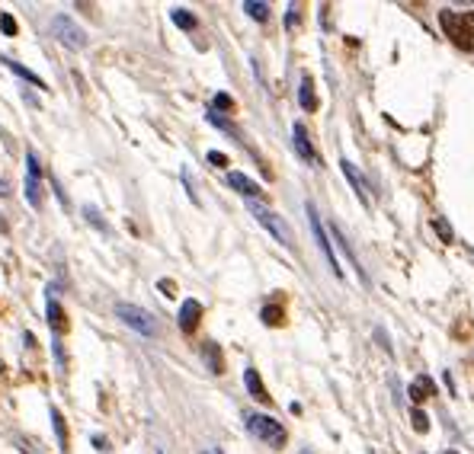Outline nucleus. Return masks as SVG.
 I'll return each instance as SVG.
<instances>
[{"label": "nucleus", "instance_id": "f257e3e1", "mask_svg": "<svg viewBox=\"0 0 474 454\" xmlns=\"http://www.w3.org/2000/svg\"><path fill=\"white\" fill-rule=\"evenodd\" d=\"M439 23L446 29V36L452 38L458 48L471 51L474 48V13H455V10H442Z\"/></svg>", "mask_w": 474, "mask_h": 454}, {"label": "nucleus", "instance_id": "f03ea898", "mask_svg": "<svg viewBox=\"0 0 474 454\" xmlns=\"http://www.w3.org/2000/svg\"><path fill=\"white\" fill-rule=\"evenodd\" d=\"M247 428L250 435H256L260 441H266L269 448H282L288 441L285 428H282V422H275L273 416H260V413H250L247 416Z\"/></svg>", "mask_w": 474, "mask_h": 454}, {"label": "nucleus", "instance_id": "7ed1b4c3", "mask_svg": "<svg viewBox=\"0 0 474 454\" xmlns=\"http://www.w3.org/2000/svg\"><path fill=\"white\" fill-rule=\"evenodd\" d=\"M115 317H119L125 326H132L135 333H141V336H154V333H157L154 317L138 304H125V301H119V304H115Z\"/></svg>", "mask_w": 474, "mask_h": 454}, {"label": "nucleus", "instance_id": "20e7f679", "mask_svg": "<svg viewBox=\"0 0 474 454\" xmlns=\"http://www.w3.org/2000/svg\"><path fill=\"white\" fill-rule=\"evenodd\" d=\"M250 215H253L256 221H260L263 227H266L269 234H273L275 240L282 243V247H295V237H292V230H288V224L282 221L279 215H273V211H269V208H263L260 202H250Z\"/></svg>", "mask_w": 474, "mask_h": 454}, {"label": "nucleus", "instance_id": "39448f33", "mask_svg": "<svg viewBox=\"0 0 474 454\" xmlns=\"http://www.w3.org/2000/svg\"><path fill=\"white\" fill-rule=\"evenodd\" d=\"M51 36L61 45H68V48H83V45H87V32H83L70 16H64V13L51 19Z\"/></svg>", "mask_w": 474, "mask_h": 454}, {"label": "nucleus", "instance_id": "423d86ee", "mask_svg": "<svg viewBox=\"0 0 474 454\" xmlns=\"http://www.w3.org/2000/svg\"><path fill=\"white\" fill-rule=\"evenodd\" d=\"M307 208V224H311V234H314V240H317V247H320V253L327 256V266L333 269V275H343V269H339V262H337V256H333V247H330V240H327V234H324V227H320V217H317V208H314L311 202L305 205Z\"/></svg>", "mask_w": 474, "mask_h": 454}, {"label": "nucleus", "instance_id": "0eeeda50", "mask_svg": "<svg viewBox=\"0 0 474 454\" xmlns=\"http://www.w3.org/2000/svg\"><path fill=\"white\" fill-rule=\"evenodd\" d=\"M26 166H29V176H26V198H29L32 208L42 205V183H38V160L36 153H26Z\"/></svg>", "mask_w": 474, "mask_h": 454}, {"label": "nucleus", "instance_id": "6e6552de", "mask_svg": "<svg viewBox=\"0 0 474 454\" xmlns=\"http://www.w3.org/2000/svg\"><path fill=\"white\" fill-rule=\"evenodd\" d=\"M292 141H295V151H298V157H301V160H307V163H317L314 144H311V138H307V128L301 125V121H295V128H292Z\"/></svg>", "mask_w": 474, "mask_h": 454}, {"label": "nucleus", "instance_id": "1a4fd4ad", "mask_svg": "<svg viewBox=\"0 0 474 454\" xmlns=\"http://www.w3.org/2000/svg\"><path fill=\"white\" fill-rule=\"evenodd\" d=\"M179 330L183 333H192L199 326V320H202V304L199 301H192V298H186L183 301V307H179Z\"/></svg>", "mask_w": 474, "mask_h": 454}, {"label": "nucleus", "instance_id": "9d476101", "mask_svg": "<svg viewBox=\"0 0 474 454\" xmlns=\"http://www.w3.org/2000/svg\"><path fill=\"white\" fill-rule=\"evenodd\" d=\"M339 170H343V176L349 179V185L356 189L359 202H362V205H369V202H372V198H369V185H365V179H362V176H359V170H356V166H352L349 160H339Z\"/></svg>", "mask_w": 474, "mask_h": 454}, {"label": "nucleus", "instance_id": "9b49d317", "mask_svg": "<svg viewBox=\"0 0 474 454\" xmlns=\"http://www.w3.org/2000/svg\"><path fill=\"white\" fill-rule=\"evenodd\" d=\"M228 185H231V189H237V192H241L243 198H250V202L263 195V189H260V185H256L250 176H243V173H228Z\"/></svg>", "mask_w": 474, "mask_h": 454}, {"label": "nucleus", "instance_id": "f8f14e48", "mask_svg": "<svg viewBox=\"0 0 474 454\" xmlns=\"http://www.w3.org/2000/svg\"><path fill=\"white\" fill-rule=\"evenodd\" d=\"M429 396H436V384L429 381L426 374L416 377V381L410 384V400H414V403H423V400H429Z\"/></svg>", "mask_w": 474, "mask_h": 454}, {"label": "nucleus", "instance_id": "ddd939ff", "mask_svg": "<svg viewBox=\"0 0 474 454\" xmlns=\"http://www.w3.org/2000/svg\"><path fill=\"white\" fill-rule=\"evenodd\" d=\"M243 384H247L250 396H256L260 403H269V394H266V387H263V381H260V374H256V368H247V371H243Z\"/></svg>", "mask_w": 474, "mask_h": 454}, {"label": "nucleus", "instance_id": "4468645a", "mask_svg": "<svg viewBox=\"0 0 474 454\" xmlns=\"http://www.w3.org/2000/svg\"><path fill=\"white\" fill-rule=\"evenodd\" d=\"M48 326L61 336V333H68V317H64V310H61V304L58 301H48Z\"/></svg>", "mask_w": 474, "mask_h": 454}, {"label": "nucleus", "instance_id": "2eb2a0df", "mask_svg": "<svg viewBox=\"0 0 474 454\" xmlns=\"http://www.w3.org/2000/svg\"><path fill=\"white\" fill-rule=\"evenodd\" d=\"M298 102H301V109H307V112H314V109H317V96H314V83H311V77H305V80H301Z\"/></svg>", "mask_w": 474, "mask_h": 454}, {"label": "nucleus", "instance_id": "dca6fc26", "mask_svg": "<svg viewBox=\"0 0 474 454\" xmlns=\"http://www.w3.org/2000/svg\"><path fill=\"white\" fill-rule=\"evenodd\" d=\"M202 355H205V362H209L211 374H221V371H224V364H221V352H218V345H215V342H205Z\"/></svg>", "mask_w": 474, "mask_h": 454}, {"label": "nucleus", "instance_id": "f3484780", "mask_svg": "<svg viewBox=\"0 0 474 454\" xmlns=\"http://www.w3.org/2000/svg\"><path fill=\"white\" fill-rule=\"evenodd\" d=\"M0 64H6V67H10V70H13V74H19V77H26V80H29V83H36V87H42V90H45V80H42V77H36V74H32V70H26V67H23V64H16V61H10V58H0Z\"/></svg>", "mask_w": 474, "mask_h": 454}, {"label": "nucleus", "instance_id": "a211bd4d", "mask_svg": "<svg viewBox=\"0 0 474 454\" xmlns=\"http://www.w3.org/2000/svg\"><path fill=\"white\" fill-rule=\"evenodd\" d=\"M243 10H247L250 16L256 19V23H266V19H269V4H260V0H247V4H243Z\"/></svg>", "mask_w": 474, "mask_h": 454}, {"label": "nucleus", "instance_id": "6ab92c4d", "mask_svg": "<svg viewBox=\"0 0 474 454\" xmlns=\"http://www.w3.org/2000/svg\"><path fill=\"white\" fill-rule=\"evenodd\" d=\"M51 422H55V432H58V448L68 451V428H64V419H61V413H58L55 406H51Z\"/></svg>", "mask_w": 474, "mask_h": 454}, {"label": "nucleus", "instance_id": "aec40b11", "mask_svg": "<svg viewBox=\"0 0 474 454\" xmlns=\"http://www.w3.org/2000/svg\"><path fill=\"white\" fill-rule=\"evenodd\" d=\"M173 23H177L179 29H196V16H192L189 10H179V6L173 10Z\"/></svg>", "mask_w": 474, "mask_h": 454}, {"label": "nucleus", "instance_id": "412c9836", "mask_svg": "<svg viewBox=\"0 0 474 454\" xmlns=\"http://www.w3.org/2000/svg\"><path fill=\"white\" fill-rule=\"evenodd\" d=\"M83 215H87V221L93 224L96 230H102V234H106V230H109V227H106V221H102V217H100V211H96L93 205H87V208H83Z\"/></svg>", "mask_w": 474, "mask_h": 454}, {"label": "nucleus", "instance_id": "4be33fe9", "mask_svg": "<svg viewBox=\"0 0 474 454\" xmlns=\"http://www.w3.org/2000/svg\"><path fill=\"white\" fill-rule=\"evenodd\" d=\"M282 317H285V313H282V307H263V320H266L269 326H279L282 323Z\"/></svg>", "mask_w": 474, "mask_h": 454}, {"label": "nucleus", "instance_id": "5701e85b", "mask_svg": "<svg viewBox=\"0 0 474 454\" xmlns=\"http://www.w3.org/2000/svg\"><path fill=\"white\" fill-rule=\"evenodd\" d=\"M433 230L442 237V243H452V237H455V234H452V227H448V224L442 221V217H433Z\"/></svg>", "mask_w": 474, "mask_h": 454}, {"label": "nucleus", "instance_id": "b1692460", "mask_svg": "<svg viewBox=\"0 0 474 454\" xmlns=\"http://www.w3.org/2000/svg\"><path fill=\"white\" fill-rule=\"evenodd\" d=\"M410 419H414V428H416V432H426V428H429V416L420 413V409H414V416H410Z\"/></svg>", "mask_w": 474, "mask_h": 454}, {"label": "nucleus", "instance_id": "393cba45", "mask_svg": "<svg viewBox=\"0 0 474 454\" xmlns=\"http://www.w3.org/2000/svg\"><path fill=\"white\" fill-rule=\"evenodd\" d=\"M0 29H4L6 36H16V23H13L10 13H0Z\"/></svg>", "mask_w": 474, "mask_h": 454}, {"label": "nucleus", "instance_id": "a878e982", "mask_svg": "<svg viewBox=\"0 0 474 454\" xmlns=\"http://www.w3.org/2000/svg\"><path fill=\"white\" fill-rule=\"evenodd\" d=\"M209 163H215V166H228V157H224V153H218V151H211V153H209Z\"/></svg>", "mask_w": 474, "mask_h": 454}, {"label": "nucleus", "instance_id": "bb28decb", "mask_svg": "<svg viewBox=\"0 0 474 454\" xmlns=\"http://www.w3.org/2000/svg\"><path fill=\"white\" fill-rule=\"evenodd\" d=\"M215 109H231V96L218 93V96H215Z\"/></svg>", "mask_w": 474, "mask_h": 454}, {"label": "nucleus", "instance_id": "cd10ccee", "mask_svg": "<svg viewBox=\"0 0 474 454\" xmlns=\"http://www.w3.org/2000/svg\"><path fill=\"white\" fill-rule=\"evenodd\" d=\"M295 23H298V6H288V19H285V26L292 29Z\"/></svg>", "mask_w": 474, "mask_h": 454}, {"label": "nucleus", "instance_id": "c85d7f7f", "mask_svg": "<svg viewBox=\"0 0 474 454\" xmlns=\"http://www.w3.org/2000/svg\"><path fill=\"white\" fill-rule=\"evenodd\" d=\"M6 192H10V185H6V183H4V179H0V198H4V195H6Z\"/></svg>", "mask_w": 474, "mask_h": 454}, {"label": "nucleus", "instance_id": "c756f323", "mask_svg": "<svg viewBox=\"0 0 474 454\" xmlns=\"http://www.w3.org/2000/svg\"><path fill=\"white\" fill-rule=\"evenodd\" d=\"M301 454H314V451H307V448H305V451H301Z\"/></svg>", "mask_w": 474, "mask_h": 454}, {"label": "nucleus", "instance_id": "7c9ffc66", "mask_svg": "<svg viewBox=\"0 0 474 454\" xmlns=\"http://www.w3.org/2000/svg\"><path fill=\"white\" fill-rule=\"evenodd\" d=\"M446 454H458V451H446Z\"/></svg>", "mask_w": 474, "mask_h": 454}, {"label": "nucleus", "instance_id": "2f4dec72", "mask_svg": "<svg viewBox=\"0 0 474 454\" xmlns=\"http://www.w3.org/2000/svg\"><path fill=\"white\" fill-rule=\"evenodd\" d=\"M205 454H209V451H205Z\"/></svg>", "mask_w": 474, "mask_h": 454}]
</instances>
